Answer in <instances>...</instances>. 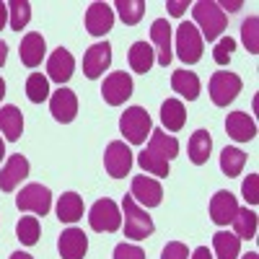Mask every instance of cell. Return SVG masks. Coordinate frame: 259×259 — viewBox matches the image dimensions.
<instances>
[{
    "label": "cell",
    "mask_w": 259,
    "mask_h": 259,
    "mask_svg": "<svg viewBox=\"0 0 259 259\" xmlns=\"http://www.w3.org/2000/svg\"><path fill=\"white\" fill-rule=\"evenodd\" d=\"M236 50V41L231 39V36H226V39H221L218 41V45H215V62H218V65H226L228 60H231V52Z\"/></svg>",
    "instance_id": "obj_38"
},
{
    "label": "cell",
    "mask_w": 259,
    "mask_h": 259,
    "mask_svg": "<svg viewBox=\"0 0 259 259\" xmlns=\"http://www.w3.org/2000/svg\"><path fill=\"white\" fill-rule=\"evenodd\" d=\"M0 133H3L11 143H16L24 133V114L18 106H0Z\"/></svg>",
    "instance_id": "obj_22"
},
{
    "label": "cell",
    "mask_w": 259,
    "mask_h": 259,
    "mask_svg": "<svg viewBox=\"0 0 259 259\" xmlns=\"http://www.w3.org/2000/svg\"><path fill=\"white\" fill-rule=\"evenodd\" d=\"M45 36L31 31L21 39V47H18V55H21V62L26 65V68H36V65L45 60Z\"/></svg>",
    "instance_id": "obj_20"
},
{
    "label": "cell",
    "mask_w": 259,
    "mask_h": 259,
    "mask_svg": "<svg viewBox=\"0 0 259 259\" xmlns=\"http://www.w3.org/2000/svg\"><path fill=\"white\" fill-rule=\"evenodd\" d=\"M114 259H145V251L135 244H119L114 249Z\"/></svg>",
    "instance_id": "obj_39"
},
{
    "label": "cell",
    "mask_w": 259,
    "mask_h": 259,
    "mask_svg": "<svg viewBox=\"0 0 259 259\" xmlns=\"http://www.w3.org/2000/svg\"><path fill=\"white\" fill-rule=\"evenodd\" d=\"M104 166H106V174L114 179L127 177L130 168H133V153H130V148L122 140L109 143L106 145V153H104Z\"/></svg>",
    "instance_id": "obj_8"
},
{
    "label": "cell",
    "mask_w": 259,
    "mask_h": 259,
    "mask_svg": "<svg viewBox=\"0 0 259 259\" xmlns=\"http://www.w3.org/2000/svg\"><path fill=\"white\" fill-rule=\"evenodd\" d=\"M171 89H174L179 96H184L187 101H194L200 96V78H197V73L177 70L174 75H171Z\"/></svg>",
    "instance_id": "obj_26"
},
{
    "label": "cell",
    "mask_w": 259,
    "mask_h": 259,
    "mask_svg": "<svg viewBox=\"0 0 259 259\" xmlns=\"http://www.w3.org/2000/svg\"><path fill=\"white\" fill-rule=\"evenodd\" d=\"M241 85L244 83L236 73H226V70L212 73V78H210V99H212V104L215 106H228L236 96L241 94Z\"/></svg>",
    "instance_id": "obj_6"
},
{
    "label": "cell",
    "mask_w": 259,
    "mask_h": 259,
    "mask_svg": "<svg viewBox=\"0 0 259 259\" xmlns=\"http://www.w3.org/2000/svg\"><path fill=\"white\" fill-rule=\"evenodd\" d=\"M241 194H244L246 205H256V202H259V177H256V174H249V177L244 179Z\"/></svg>",
    "instance_id": "obj_37"
},
{
    "label": "cell",
    "mask_w": 259,
    "mask_h": 259,
    "mask_svg": "<svg viewBox=\"0 0 259 259\" xmlns=\"http://www.w3.org/2000/svg\"><path fill=\"white\" fill-rule=\"evenodd\" d=\"M192 259H212V254H210L207 246H197V249L192 251Z\"/></svg>",
    "instance_id": "obj_42"
},
{
    "label": "cell",
    "mask_w": 259,
    "mask_h": 259,
    "mask_svg": "<svg viewBox=\"0 0 259 259\" xmlns=\"http://www.w3.org/2000/svg\"><path fill=\"white\" fill-rule=\"evenodd\" d=\"M3 96H6V80L0 78V99H3Z\"/></svg>",
    "instance_id": "obj_48"
},
{
    "label": "cell",
    "mask_w": 259,
    "mask_h": 259,
    "mask_svg": "<svg viewBox=\"0 0 259 259\" xmlns=\"http://www.w3.org/2000/svg\"><path fill=\"white\" fill-rule=\"evenodd\" d=\"M212 249H215V256H218V259H239L241 239L236 233L218 231V233L212 236Z\"/></svg>",
    "instance_id": "obj_27"
},
{
    "label": "cell",
    "mask_w": 259,
    "mask_h": 259,
    "mask_svg": "<svg viewBox=\"0 0 259 259\" xmlns=\"http://www.w3.org/2000/svg\"><path fill=\"white\" fill-rule=\"evenodd\" d=\"M114 26V11L109 3H91L85 11V29L94 36H104Z\"/></svg>",
    "instance_id": "obj_12"
},
{
    "label": "cell",
    "mask_w": 259,
    "mask_h": 259,
    "mask_svg": "<svg viewBox=\"0 0 259 259\" xmlns=\"http://www.w3.org/2000/svg\"><path fill=\"white\" fill-rule=\"evenodd\" d=\"M226 133L236 143H249V140L256 138V124L246 112H231L228 119H226Z\"/></svg>",
    "instance_id": "obj_19"
},
{
    "label": "cell",
    "mask_w": 259,
    "mask_h": 259,
    "mask_svg": "<svg viewBox=\"0 0 259 259\" xmlns=\"http://www.w3.org/2000/svg\"><path fill=\"white\" fill-rule=\"evenodd\" d=\"M244 259H259V254H256V251H249V254H246Z\"/></svg>",
    "instance_id": "obj_49"
},
{
    "label": "cell",
    "mask_w": 259,
    "mask_h": 259,
    "mask_svg": "<svg viewBox=\"0 0 259 259\" xmlns=\"http://www.w3.org/2000/svg\"><path fill=\"white\" fill-rule=\"evenodd\" d=\"M221 8H241V3H218Z\"/></svg>",
    "instance_id": "obj_46"
},
{
    "label": "cell",
    "mask_w": 259,
    "mask_h": 259,
    "mask_svg": "<svg viewBox=\"0 0 259 259\" xmlns=\"http://www.w3.org/2000/svg\"><path fill=\"white\" fill-rule=\"evenodd\" d=\"M236 212H239V202H236V197L228 189H221V192L212 194V200H210V218H212V223L228 226L236 218Z\"/></svg>",
    "instance_id": "obj_15"
},
{
    "label": "cell",
    "mask_w": 259,
    "mask_h": 259,
    "mask_svg": "<svg viewBox=\"0 0 259 259\" xmlns=\"http://www.w3.org/2000/svg\"><path fill=\"white\" fill-rule=\"evenodd\" d=\"M73 70H75V60L73 55L65 50V47H57L50 60H47V73L55 83H60V89H62V83H68L73 78Z\"/></svg>",
    "instance_id": "obj_17"
},
{
    "label": "cell",
    "mask_w": 259,
    "mask_h": 259,
    "mask_svg": "<svg viewBox=\"0 0 259 259\" xmlns=\"http://www.w3.org/2000/svg\"><path fill=\"white\" fill-rule=\"evenodd\" d=\"M89 223L99 233H114V231H119L122 228V212H119L117 202L106 200V197L94 202V207L89 212Z\"/></svg>",
    "instance_id": "obj_4"
},
{
    "label": "cell",
    "mask_w": 259,
    "mask_h": 259,
    "mask_svg": "<svg viewBox=\"0 0 259 259\" xmlns=\"http://www.w3.org/2000/svg\"><path fill=\"white\" fill-rule=\"evenodd\" d=\"M192 16H194L197 31L207 41H215L228 26V16L215 0H197V3L192 6Z\"/></svg>",
    "instance_id": "obj_1"
},
{
    "label": "cell",
    "mask_w": 259,
    "mask_h": 259,
    "mask_svg": "<svg viewBox=\"0 0 259 259\" xmlns=\"http://www.w3.org/2000/svg\"><path fill=\"white\" fill-rule=\"evenodd\" d=\"M6 21H8V6H6V3H0V31H3Z\"/></svg>",
    "instance_id": "obj_43"
},
{
    "label": "cell",
    "mask_w": 259,
    "mask_h": 259,
    "mask_svg": "<svg viewBox=\"0 0 259 259\" xmlns=\"http://www.w3.org/2000/svg\"><path fill=\"white\" fill-rule=\"evenodd\" d=\"M241 39H244V45L251 55L259 52V18L256 16H249L244 21V26H241Z\"/></svg>",
    "instance_id": "obj_36"
},
{
    "label": "cell",
    "mask_w": 259,
    "mask_h": 259,
    "mask_svg": "<svg viewBox=\"0 0 259 259\" xmlns=\"http://www.w3.org/2000/svg\"><path fill=\"white\" fill-rule=\"evenodd\" d=\"M57 249H60L62 259H83L85 251H89V236L80 228H68V231L60 233Z\"/></svg>",
    "instance_id": "obj_13"
},
{
    "label": "cell",
    "mask_w": 259,
    "mask_h": 259,
    "mask_svg": "<svg viewBox=\"0 0 259 259\" xmlns=\"http://www.w3.org/2000/svg\"><path fill=\"white\" fill-rule=\"evenodd\" d=\"M26 96H29V101L41 104V101L50 96V80L41 75V73H31L26 78Z\"/></svg>",
    "instance_id": "obj_34"
},
{
    "label": "cell",
    "mask_w": 259,
    "mask_h": 259,
    "mask_svg": "<svg viewBox=\"0 0 259 259\" xmlns=\"http://www.w3.org/2000/svg\"><path fill=\"white\" fill-rule=\"evenodd\" d=\"M101 96L109 106H119L124 104L130 96H133V78L130 73H112L104 78V85H101Z\"/></svg>",
    "instance_id": "obj_9"
},
{
    "label": "cell",
    "mask_w": 259,
    "mask_h": 259,
    "mask_svg": "<svg viewBox=\"0 0 259 259\" xmlns=\"http://www.w3.org/2000/svg\"><path fill=\"white\" fill-rule=\"evenodd\" d=\"M119 11V18H122V24L127 26H135L138 21L145 16V0H117V6Z\"/></svg>",
    "instance_id": "obj_31"
},
{
    "label": "cell",
    "mask_w": 259,
    "mask_h": 259,
    "mask_svg": "<svg viewBox=\"0 0 259 259\" xmlns=\"http://www.w3.org/2000/svg\"><path fill=\"white\" fill-rule=\"evenodd\" d=\"M6 57H8V47H6V41H0V68H3Z\"/></svg>",
    "instance_id": "obj_44"
},
{
    "label": "cell",
    "mask_w": 259,
    "mask_h": 259,
    "mask_svg": "<svg viewBox=\"0 0 259 259\" xmlns=\"http://www.w3.org/2000/svg\"><path fill=\"white\" fill-rule=\"evenodd\" d=\"M177 52H179V60L187 65L200 62V57H202V34L189 21H184L177 29Z\"/></svg>",
    "instance_id": "obj_5"
},
{
    "label": "cell",
    "mask_w": 259,
    "mask_h": 259,
    "mask_svg": "<svg viewBox=\"0 0 259 259\" xmlns=\"http://www.w3.org/2000/svg\"><path fill=\"white\" fill-rule=\"evenodd\" d=\"M130 197H133L138 205L143 207H158L161 200H163V189L156 179L150 177H135L133 179V187H130Z\"/></svg>",
    "instance_id": "obj_10"
},
{
    "label": "cell",
    "mask_w": 259,
    "mask_h": 259,
    "mask_svg": "<svg viewBox=\"0 0 259 259\" xmlns=\"http://www.w3.org/2000/svg\"><path fill=\"white\" fill-rule=\"evenodd\" d=\"M210 150H212V138L207 130H197L192 138H189V161L194 166H202L210 158Z\"/></svg>",
    "instance_id": "obj_28"
},
{
    "label": "cell",
    "mask_w": 259,
    "mask_h": 259,
    "mask_svg": "<svg viewBox=\"0 0 259 259\" xmlns=\"http://www.w3.org/2000/svg\"><path fill=\"white\" fill-rule=\"evenodd\" d=\"M127 60H130V68H133L135 73L145 75L150 68H153L156 52H153V47H150L148 41H135V45L130 47V52H127Z\"/></svg>",
    "instance_id": "obj_24"
},
{
    "label": "cell",
    "mask_w": 259,
    "mask_h": 259,
    "mask_svg": "<svg viewBox=\"0 0 259 259\" xmlns=\"http://www.w3.org/2000/svg\"><path fill=\"white\" fill-rule=\"evenodd\" d=\"M148 150L153 156H158L161 161H171V158H177L179 156V143L174 135H166L163 130H153L150 133V143H148Z\"/></svg>",
    "instance_id": "obj_21"
},
{
    "label": "cell",
    "mask_w": 259,
    "mask_h": 259,
    "mask_svg": "<svg viewBox=\"0 0 259 259\" xmlns=\"http://www.w3.org/2000/svg\"><path fill=\"white\" fill-rule=\"evenodd\" d=\"M16 205H18V210H29V212L45 218V215L52 210V192L47 187H41V184H26L18 192Z\"/></svg>",
    "instance_id": "obj_7"
},
{
    "label": "cell",
    "mask_w": 259,
    "mask_h": 259,
    "mask_svg": "<svg viewBox=\"0 0 259 259\" xmlns=\"http://www.w3.org/2000/svg\"><path fill=\"white\" fill-rule=\"evenodd\" d=\"M39 218H31V215H26V218H21L16 223V236H18V241L24 244V246H34L39 241Z\"/></svg>",
    "instance_id": "obj_33"
},
{
    "label": "cell",
    "mask_w": 259,
    "mask_h": 259,
    "mask_svg": "<svg viewBox=\"0 0 259 259\" xmlns=\"http://www.w3.org/2000/svg\"><path fill=\"white\" fill-rule=\"evenodd\" d=\"M246 166V153L239 148H223L221 153V171L231 179V177H239L241 168Z\"/></svg>",
    "instance_id": "obj_30"
},
{
    "label": "cell",
    "mask_w": 259,
    "mask_h": 259,
    "mask_svg": "<svg viewBox=\"0 0 259 259\" xmlns=\"http://www.w3.org/2000/svg\"><path fill=\"white\" fill-rule=\"evenodd\" d=\"M161 122L168 133H179L187 122V109L179 99H166L161 104Z\"/></svg>",
    "instance_id": "obj_23"
},
{
    "label": "cell",
    "mask_w": 259,
    "mask_h": 259,
    "mask_svg": "<svg viewBox=\"0 0 259 259\" xmlns=\"http://www.w3.org/2000/svg\"><path fill=\"white\" fill-rule=\"evenodd\" d=\"M11 259H34V256H29L26 251H13V254H11Z\"/></svg>",
    "instance_id": "obj_45"
},
{
    "label": "cell",
    "mask_w": 259,
    "mask_h": 259,
    "mask_svg": "<svg viewBox=\"0 0 259 259\" xmlns=\"http://www.w3.org/2000/svg\"><path fill=\"white\" fill-rule=\"evenodd\" d=\"M161 259H189V251H187V246L182 241H171L161 251Z\"/></svg>",
    "instance_id": "obj_40"
},
{
    "label": "cell",
    "mask_w": 259,
    "mask_h": 259,
    "mask_svg": "<svg viewBox=\"0 0 259 259\" xmlns=\"http://www.w3.org/2000/svg\"><path fill=\"white\" fill-rule=\"evenodd\" d=\"M122 210H124V236H127V239L143 241V239H148V236L156 231L153 218H150V215L145 212V207H140L133 197H130V194H124Z\"/></svg>",
    "instance_id": "obj_2"
},
{
    "label": "cell",
    "mask_w": 259,
    "mask_h": 259,
    "mask_svg": "<svg viewBox=\"0 0 259 259\" xmlns=\"http://www.w3.org/2000/svg\"><path fill=\"white\" fill-rule=\"evenodd\" d=\"M50 112H52V117H55L57 122H62V124L73 122L75 114H78V99H75V94H73L70 89H57V91L50 96Z\"/></svg>",
    "instance_id": "obj_14"
},
{
    "label": "cell",
    "mask_w": 259,
    "mask_h": 259,
    "mask_svg": "<svg viewBox=\"0 0 259 259\" xmlns=\"http://www.w3.org/2000/svg\"><path fill=\"white\" fill-rule=\"evenodd\" d=\"M150 41H153V52H156V60L158 65H166L171 62V26L166 18H156L150 24Z\"/></svg>",
    "instance_id": "obj_16"
},
{
    "label": "cell",
    "mask_w": 259,
    "mask_h": 259,
    "mask_svg": "<svg viewBox=\"0 0 259 259\" xmlns=\"http://www.w3.org/2000/svg\"><path fill=\"white\" fill-rule=\"evenodd\" d=\"M57 218L62 223H75L83 218V197L75 192H65L57 200Z\"/></svg>",
    "instance_id": "obj_25"
},
{
    "label": "cell",
    "mask_w": 259,
    "mask_h": 259,
    "mask_svg": "<svg viewBox=\"0 0 259 259\" xmlns=\"http://www.w3.org/2000/svg\"><path fill=\"white\" fill-rule=\"evenodd\" d=\"M3 156H6V143H3V138H0V161H3Z\"/></svg>",
    "instance_id": "obj_47"
},
{
    "label": "cell",
    "mask_w": 259,
    "mask_h": 259,
    "mask_svg": "<svg viewBox=\"0 0 259 259\" xmlns=\"http://www.w3.org/2000/svg\"><path fill=\"white\" fill-rule=\"evenodd\" d=\"M138 163H140V168H143V171H148V174H153V177H161V179H166V177H168V163H166V161H161L158 156H153L148 148L138 156Z\"/></svg>",
    "instance_id": "obj_35"
},
{
    "label": "cell",
    "mask_w": 259,
    "mask_h": 259,
    "mask_svg": "<svg viewBox=\"0 0 259 259\" xmlns=\"http://www.w3.org/2000/svg\"><path fill=\"white\" fill-rule=\"evenodd\" d=\"M231 223H233V233L241 241H251L256 236V212L249 207H239V212H236V218Z\"/></svg>",
    "instance_id": "obj_29"
},
{
    "label": "cell",
    "mask_w": 259,
    "mask_h": 259,
    "mask_svg": "<svg viewBox=\"0 0 259 259\" xmlns=\"http://www.w3.org/2000/svg\"><path fill=\"white\" fill-rule=\"evenodd\" d=\"M26 177H29V161H26V156L16 153V156L8 158V163L3 166V171H0V189L13 192Z\"/></svg>",
    "instance_id": "obj_18"
},
{
    "label": "cell",
    "mask_w": 259,
    "mask_h": 259,
    "mask_svg": "<svg viewBox=\"0 0 259 259\" xmlns=\"http://www.w3.org/2000/svg\"><path fill=\"white\" fill-rule=\"evenodd\" d=\"M6 6H8V16H11V29L21 31L31 18V3L29 0H11Z\"/></svg>",
    "instance_id": "obj_32"
},
{
    "label": "cell",
    "mask_w": 259,
    "mask_h": 259,
    "mask_svg": "<svg viewBox=\"0 0 259 259\" xmlns=\"http://www.w3.org/2000/svg\"><path fill=\"white\" fill-rule=\"evenodd\" d=\"M109 62H112V45H109V41H99V45L89 47V52H85V57H83V73H85V78L96 80L106 68H109Z\"/></svg>",
    "instance_id": "obj_11"
},
{
    "label": "cell",
    "mask_w": 259,
    "mask_h": 259,
    "mask_svg": "<svg viewBox=\"0 0 259 259\" xmlns=\"http://www.w3.org/2000/svg\"><path fill=\"white\" fill-rule=\"evenodd\" d=\"M119 130L133 145H143L145 138H150V133H153L150 117L143 106H130V109H124V114L119 117Z\"/></svg>",
    "instance_id": "obj_3"
},
{
    "label": "cell",
    "mask_w": 259,
    "mask_h": 259,
    "mask_svg": "<svg viewBox=\"0 0 259 259\" xmlns=\"http://www.w3.org/2000/svg\"><path fill=\"white\" fill-rule=\"evenodd\" d=\"M187 11V0H168V13L171 16H182Z\"/></svg>",
    "instance_id": "obj_41"
}]
</instances>
